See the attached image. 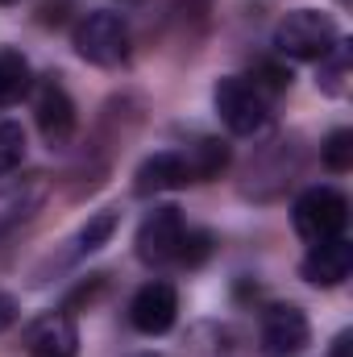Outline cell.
Masks as SVG:
<instances>
[{
    "label": "cell",
    "instance_id": "1",
    "mask_svg": "<svg viewBox=\"0 0 353 357\" xmlns=\"http://www.w3.org/2000/svg\"><path fill=\"white\" fill-rule=\"evenodd\" d=\"M341 42L337 21L329 13L316 8H295L274 25V50L283 59H299V63H320L333 46Z\"/></svg>",
    "mask_w": 353,
    "mask_h": 357
},
{
    "label": "cell",
    "instance_id": "2",
    "mask_svg": "<svg viewBox=\"0 0 353 357\" xmlns=\"http://www.w3.org/2000/svg\"><path fill=\"white\" fill-rule=\"evenodd\" d=\"M291 225H295V233H299L308 245L333 241V237H341L345 225H350V199H345L337 187H308V191L295 199V208H291Z\"/></svg>",
    "mask_w": 353,
    "mask_h": 357
},
{
    "label": "cell",
    "instance_id": "3",
    "mask_svg": "<svg viewBox=\"0 0 353 357\" xmlns=\"http://www.w3.org/2000/svg\"><path fill=\"white\" fill-rule=\"evenodd\" d=\"M71 42H75V54L84 63H91V67H121V63H129V29L108 8L88 13L75 25V38Z\"/></svg>",
    "mask_w": 353,
    "mask_h": 357
},
{
    "label": "cell",
    "instance_id": "4",
    "mask_svg": "<svg viewBox=\"0 0 353 357\" xmlns=\"http://www.w3.org/2000/svg\"><path fill=\"white\" fill-rule=\"evenodd\" d=\"M212 104H216V116L225 121V129L237 133V137H254V133H262L266 121H270L266 96L254 88L250 79H241V75H225V79H216Z\"/></svg>",
    "mask_w": 353,
    "mask_h": 357
},
{
    "label": "cell",
    "instance_id": "5",
    "mask_svg": "<svg viewBox=\"0 0 353 357\" xmlns=\"http://www.w3.org/2000/svg\"><path fill=\"white\" fill-rule=\"evenodd\" d=\"M33 121H38L46 146H67L75 137V125H80L75 100H71V91L63 88L59 75H46V79L33 84Z\"/></svg>",
    "mask_w": 353,
    "mask_h": 357
},
{
    "label": "cell",
    "instance_id": "6",
    "mask_svg": "<svg viewBox=\"0 0 353 357\" xmlns=\"http://www.w3.org/2000/svg\"><path fill=\"white\" fill-rule=\"evenodd\" d=\"M183 233H187V225H183V212H179L175 204L154 208V212L137 225V237H133L137 262H146V266H167V262H175Z\"/></svg>",
    "mask_w": 353,
    "mask_h": 357
},
{
    "label": "cell",
    "instance_id": "7",
    "mask_svg": "<svg viewBox=\"0 0 353 357\" xmlns=\"http://www.w3.org/2000/svg\"><path fill=\"white\" fill-rule=\"evenodd\" d=\"M258 345L262 357H299L312 345V324L303 316V307L295 303H274L266 307L262 328H258Z\"/></svg>",
    "mask_w": 353,
    "mask_h": 357
},
{
    "label": "cell",
    "instance_id": "8",
    "mask_svg": "<svg viewBox=\"0 0 353 357\" xmlns=\"http://www.w3.org/2000/svg\"><path fill=\"white\" fill-rule=\"evenodd\" d=\"M175 316H179V291L171 282H163V278L146 282V287L133 295V303H129V324H133L142 337H163V333H171V328H175Z\"/></svg>",
    "mask_w": 353,
    "mask_h": 357
},
{
    "label": "cell",
    "instance_id": "9",
    "mask_svg": "<svg viewBox=\"0 0 353 357\" xmlns=\"http://www.w3.org/2000/svg\"><path fill=\"white\" fill-rule=\"evenodd\" d=\"M25 349H29V357H75L80 328H75L71 312H50V316L33 320L25 333Z\"/></svg>",
    "mask_w": 353,
    "mask_h": 357
},
{
    "label": "cell",
    "instance_id": "10",
    "mask_svg": "<svg viewBox=\"0 0 353 357\" xmlns=\"http://www.w3.org/2000/svg\"><path fill=\"white\" fill-rule=\"evenodd\" d=\"M46 191H50L46 175H25V178L8 183V187L0 191V241L13 237V233L46 204Z\"/></svg>",
    "mask_w": 353,
    "mask_h": 357
},
{
    "label": "cell",
    "instance_id": "11",
    "mask_svg": "<svg viewBox=\"0 0 353 357\" xmlns=\"http://www.w3.org/2000/svg\"><path fill=\"white\" fill-rule=\"evenodd\" d=\"M353 270V245L345 237H333V241H316L312 250H308V258H303V266L299 274L312 282V287H341L345 278H350Z\"/></svg>",
    "mask_w": 353,
    "mask_h": 357
},
{
    "label": "cell",
    "instance_id": "12",
    "mask_svg": "<svg viewBox=\"0 0 353 357\" xmlns=\"http://www.w3.org/2000/svg\"><path fill=\"white\" fill-rule=\"evenodd\" d=\"M191 183V167H187V154H175V150H163V154H150L137 175H133V191L142 199L150 195H163V191H179Z\"/></svg>",
    "mask_w": 353,
    "mask_h": 357
},
{
    "label": "cell",
    "instance_id": "13",
    "mask_svg": "<svg viewBox=\"0 0 353 357\" xmlns=\"http://www.w3.org/2000/svg\"><path fill=\"white\" fill-rule=\"evenodd\" d=\"M117 225H121V212L117 208H104V212H91L88 220L80 225V233H75V258H84V254H96V250H104L108 241H112V233H117Z\"/></svg>",
    "mask_w": 353,
    "mask_h": 357
},
{
    "label": "cell",
    "instance_id": "14",
    "mask_svg": "<svg viewBox=\"0 0 353 357\" xmlns=\"http://www.w3.org/2000/svg\"><path fill=\"white\" fill-rule=\"evenodd\" d=\"M29 88H33V71H29L25 54L4 50V54H0V108H8V104H17L21 96H29Z\"/></svg>",
    "mask_w": 353,
    "mask_h": 357
},
{
    "label": "cell",
    "instance_id": "15",
    "mask_svg": "<svg viewBox=\"0 0 353 357\" xmlns=\"http://www.w3.org/2000/svg\"><path fill=\"white\" fill-rule=\"evenodd\" d=\"M187 167H191V183H208V178H216L225 167H229V142H220V137H204V142L195 146V154L187 158Z\"/></svg>",
    "mask_w": 353,
    "mask_h": 357
},
{
    "label": "cell",
    "instance_id": "16",
    "mask_svg": "<svg viewBox=\"0 0 353 357\" xmlns=\"http://www.w3.org/2000/svg\"><path fill=\"white\" fill-rule=\"evenodd\" d=\"M345 79H350V42L341 38L324 59H320V71H316V88L324 96H341L345 91Z\"/></svg>",
    "mask_w": 353,
    "mask_h": 357
},
{
    "label": "cell",
    "instance_id": "17",
    "mask_svg": "<svg viewBox=\"0 0 353 357\" xmlns=\"http://www.w3.org/2000/svg\"><path fill=\"white\" fill-rule=\"evenodd\" d=\"M25 158V129L17 121H0V178H8Z\"/></svg>",
    "mask_w": 353,
    "mask_h": 357
},
{
    "label": "cell",
    "instance_id": "18",
    "mask_svg": "<svg viewBox=\"0 0 353 357\" xmlns=\"http://www.w3.org/2000/svg\"><path fill=\"white\" fill-rule=\"evenodd\" d=\"M320 158H324V167H329V171L345 175V171L353 167V133H350V129L329 133V142L320 146Z\"/></svg>",
    "mask_w": 353,
    "mask_h": 357
},
{
    "label": "cell",
    "instance_id": "19",
    "mask_svg": "<svg viewBox=\"0 0 353 357\" xmlns=\"http://www.w3.org/2000/svg\"><path fill=\"white\" fill-rule=\"evenodd\" d=\"M208 254H212V233H204V229L191 233V229H187L183 241H179V258L175 262H183V266H200Z\"/></svg>",
    "mask_w": 353,
    "mask_h": 357
},
{
    "label": "cell",
    "instance_id": "20",
    "mask_svg": "<svg viewBox=\"0 0 353 357\" xmlns=\"http://www.w3.org/2000/svg\"><path fill=\"white\" fill-rule=\"evenodd\" d=\"M258 75L262 79H254V88L262 91H283V88H291V71H283V67H274V63H258Z\"/></svg>",
    "mask_w": 353,
    "mask_h": 357
},
{
    "label": "cell",
    "instance_id": "21",
    "mask_svg": "<svg viewBox=\"0 0 353 357\" xmlns=\"http://www.w3.org/2000/svg\"><path fill=\"white\" fill-rule=\"evenodd\" d=\"M17 316H21V312H17V299H13L8 291H0V333H8V328L17 324Z\"/></svg>",
    "mask_w": 353,
    "mask_h": 357
},
{
    "label": "cell",
    "instance_id": "22",
    "mask_svg": "<svg viewBox=\"0 0 353 357\" xmlns=\"http://www.w3.org/2000/svg\"><path fill=\"white\" fill-rule=\"evenodd\" d=\"M329 357H353V333H350V328H345V333H337V341H333Z\"/></svg>",
    "mask_w": 353,
    "mask_h": 357
},
{
    "label": "cell",
    "instance_id": "23",
    "mask_svg": "<svg viewBox=\"0 0 353 357\" xmlns=\"http://www.w3.org/2000/svg\"><path fill=\"white\" fill-rule=\"evenodd\" d=\"M187 4H191V13H195V17H204V13L212 8V0H187Z\"/></svg>",
    "mask_w": 353,
    "mask_h": 357
},
{
    "label": "cell",
    "instance_id": "24",
    "mask_svg": "<svg viewBox=\"0 0 353 357\" xmlns=\"http://www.w3.org/2000/svg\"><path fill=\"white\" fill-rule=\"evenodd\" d=\"M0 4H13V0H0Z\"/></svg>",
    "mask_w": 353,
    "mask_h": 357
}]
</instances>
